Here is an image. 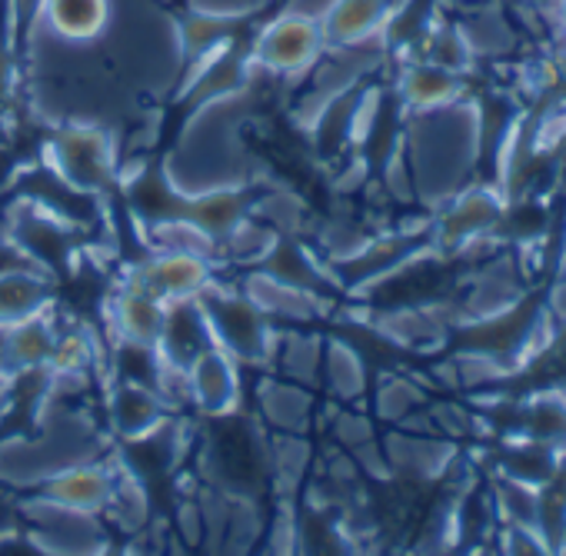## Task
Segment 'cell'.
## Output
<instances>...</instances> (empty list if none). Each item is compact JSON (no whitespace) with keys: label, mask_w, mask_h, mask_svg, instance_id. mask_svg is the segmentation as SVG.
I'll return each mask as SVG.
<instances>
[{"label":"cell","mask_w":566,"mask_h":556,"mask_svg":"<svg viewBox=\"0 0 566 556\" xmlns=\"http://www.w3.org/2000/svg\"><path fill=\"white\" fill-rule=\"evenodd\" d=\"M324 51H327V41H324L321 18L304 14V11H283L253 38L250 61L263 67L266 74L291 77V74H304L307 67H314L324 57Z\"/></svg>","instance_id":"6da1fadb"},{"label":"cell","mask_w":566,"mask_h":556,"mask_svg":"<svg viewBox=\"0 0 566 556\" xmlns=\"http://www.w3.org/2000/svg\"><path fill=\"white\" fill-rule=\"evenodd\" d=\"M197 301H200L203 317L210 324L213 347H220L233 360H247V364H256V360L266 357V350H270V321L256 304H250L243 297L217 294V291H207Z\"/></svg>","instance_id":"7a4b0ae2"},{"label":"cell","mask_w":566,"mask_h":556,"mask_svg":"<svg viewBox=\"0 0 566 556\" xmlns=\"http://www.w3.org/2000/svg\"><path fill=\"white\" fill-rule=\"evenodd\" d=\"M127 281L170 307V304L203 297L210 291V284H213V266H210L207 253L157 250L154 256H147L144 263H137L127 273Z\"/></svg>","instance_id":"3957f363"},{"label":"cell","mask_w":566,"mask_h":556,"mask_svg":"<svg viewBox=\"0 0 566 556\" xmlns=\"http://www.w3.org/2000/svg\"><path fill=\"white\" fill-rule=\"evenodd\" d=\"M51 164L57 177L74 190H104L114 183V144L97 127H64L51 137Z\"/></svg>","instance_id":"277c9868"},{"label":"cell","mask_w":566,"mask_h":556,"mask_svg":"<svg viewBox=\"0 0 566 556\" xmlns=\"http://www.w3.org/2000/svg\"><path fill=\"white\" fill-rule=\"evenodd\" d=\"M117 486V473L104 463H67L44 480V496L61 510L94 516L111 510Z\"/></svg>","instance_id":"5b68a950"},{"label":"cell","mask_w":566,"mask_h":556,"mask_svg":"<svg viewBox=\"0 0 566 556\" xmlns=\"http://www.w3.org/2000/svg\"><path fill=\"white\" fill-rule=\"evenodd\" d=\"M184 394L187 400L210 417H223L240 400V374L237 360L223 354L220 347L203 350L187 370H184Z\"/></svg>","instance_id":"8992f818"},{"label":"cell","mask_w":566,"mask_h":556,"mask_svg":"<svg viewBox=\"0 0 566 556\" xmlns=\"http://www.w3.org/2000/svg\"><path fill=\"white\" fill-rule=\"evenodd\" d=\"M390 0H334L321 14L327 48H360L394 24Z\"/></svg>","instance_id":"52a82bcc"},{"label":"cell","mask_w":566,"mask_h":556,"mask_svg":"<svg viewBox=\"0 0 566 556\" xmlns=\"http://www.w3.org/2000/svg\"><path fill=\"white\" fill-rule=\"evenodd\" d=\"M111 324L124 347L157 350L167 324V304H160L154 294L140 291L137 284L124 281V287L111 297Z\"/></svg>","instance_id":"ba28073f"},{"label":"cell","mask_w":566,"mask_h":556,"mask_svg":"<svg viewBox=\"0 0 566 556\" xmlns=\"http://www.w3.org/2000/svg\"><path fill=\"white\" fill-rule=\"evenodd\" d=\"M500 217H503V203H500V197L493 190H486V187L463 190L440 213V220H437V240L447 243V246L473 243L483 233H490L500 223Z\"/></svg>","instance_id":"9c48e42d"},{"label":"cell","mask_w":566,"mask_h":556,"mask_svg":"<svg viewBox=\"0 0 566 556\" xmlns=\"http://www.w3.org/2000/svg\"><path fill=\"white\" fill-rule=\"evenodd\" d=\"M54 344H57V327L48 321V314L0 327V367H8L11 374L48 370Z\"/></svg>","instance_id":"30bf717a"},{"label":"cell","mask_w":566,"mask_h":556,"mask_svg":"<svg viewBox=\"0 0 566 556\" xmlns=\"http://www.w3.org/2000/svg\"><path fill=\"white\" fill-rule=\"evenodd\" d=\"M463 91H467L463 77L433 61H417L400 74V101L420 114H437V111L457 107Z\"/></svg>","instance_id":"8fae6325"},{"label":"cell","mask_w":566,"mask_h":556,"mask_svg":"<svg viewBox=\"0 0 566 556\" xmlns=\"http://www.w3.org/2000/svg\"><path fill=\"white\" fill-rule=\"evenodd\" d=\"M167 400L157 387L147 384H117L111 394V423L127 440H144L164 427Z\"/></svg>","instance_id":"7c38bea8"},{"label":"cell","mask_w":566,"mask_h":556,"mask_svg":"<svg viewBox=\"0 0 566 556\" xmlns=\"http://www.w3.org/2000/svg\"><path fill=\"white\" fill-rule=\"evenodd\" d=\"M48 28L64 41H94L111 24V0H41Z\"/></svg>","instance_id":"4fadbf2b"},{"label":"cell","mask_w":566,"mask_h":556,"mask_svg":"<svg viewBox=\"0 0 566 556\" xmlns=\"http://www.w3.org/2000/svg\"><path fill=\"white\" fill-rule=\"evenodd\" d=\"M48 284L31 270H4L0 273V327H11L48 311Z\"/></svg>","instance_id":"5bb4252c"},{"label":"cell","mask_w":566,"mask_h":556,"mask_svg":"<svg viewBox=\"0 0 566 556\" xmlns=\"http://www.w3.org/2000/svg\"><path fill=\"white\" fill-rule=\"evenodd\" d=\"M233 21L230 18H217V14H190L180 28V38H184V51L187 57H207L210 51L230 44V34H233Z\"/></svg>","instance_id":"9a60e30c"},{"label":"cell","mask_w":566,"mask_h":556,"mask_svg":"<svg viewBox=\"0 0 566 556\" xmlns=\"http://www.w3.org/2000/svg\"><path fill=\"white\" fill-rule=\"evenodd\" d=\"M94 364V344L84 331H57V344L51 354L48 370H54V377L71 380V377H84Z\"/></svg>","instance_id":"2e32d148"},{"label":"cell","mask_w":566,"mask_h":556,"mask_svg":"<svg viewBox=\"0 0 566 556\" xmlns=\"http://www.w3.org/2000/svg\"><path fill=\"white\" fill-rule=\"evenodd\" d=\"M496 556H556V549L543 539V533L536 526L506 523L500 533V553Z\"/></svg>","instance_id":"e0dca14e"},{"label":"cell","mask_w":566,"mask_h":556,"mask_svg":"<svg viewBox=\"0 0 566 556\" xmlns=\"http://www.w3.org/2000/svg\"><path fill=\"white\" fill-rule=\"evenodd\" d=\"M546 307H549V317H553V321L566 324V281L553 287V294H549V304H546Z\"/></svg>","instance_id":"ac0fdd59"},{"label":"cell","mask_w":566,"mask_h":556,"mask_svg":"<svg viewBox=\"0 0 566 556\" xmlns=\"http://www.w3.org/2000/svg\"><path fill=\"white\" fill-rule=\"evenodd\" d=\"M556 18H559V28L566 34V0H556Z\"/></svg>","instance_id":"d6986e66"}]
</instances>
